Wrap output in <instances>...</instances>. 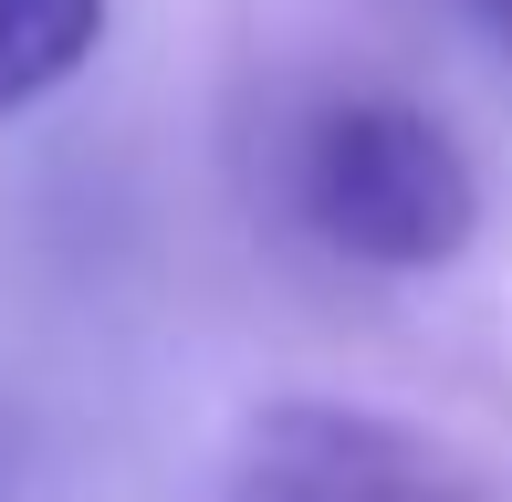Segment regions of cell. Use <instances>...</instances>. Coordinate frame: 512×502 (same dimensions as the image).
Returning a JSON list of instances; mask_svg holds the SVG:
<instances>
[{
    "label": "cell",
    "instance_id": "1",
    "mask_svg": "<svg viewBox=\"0 0 512 502\" xmlns=\"http://www.w3.org/2000/svg\"><path fill=\"white\" fill-rule=\"evenodd\" d=\"M293 210L335 262L439 272L481 231V168L408 95H335L293 136Z\"/></svg>",
    "mask_w": 512,
    "mask_h": 502
},
{
    "label": "cell",
    "instance_id": "2",
    "mask_svg": "<svg viewBox=\"0 0 512 502\" xmlns=\"http://www.w3.org/2000/svg\"><path fill=\"white\" fill-rule=\"evenodd\" d=\"M220 502H481V492L408 419L304 398V408H272L251 429V450H241Z\"/></svg>",
    "mask_w": 512,
    "mask_h": 502
},
{
    "label": "cell",
    "instance_id": "3",
    "mask_svg": "<svg viewBox=\"0 0 512 502\" xmlns=\"http://www.w3.org/2000/svg\"><path fill=\"white\" fill-rule=\"evenodd\" d=\"M105 21L115 0H0V126L53 105L105 53Z\"/></svg>",
    "mask_w": 512,
    "mask_h": 502
},
{
    "label": "cell",
    "instance_id": "4",
    "mask_svg": "<svg viewBox=\"0 0 512 502\" xmlns=\"http://www.w3.org/2000/svg\"><path fill=\"white\" fill-rule=\"evenodd\" d=\"M471 11H481V21H492V32H502V42H512V0H471Z\"/></svg>",
    "mask_w": 512,
    "mask_h": 502
}]
</instances>
